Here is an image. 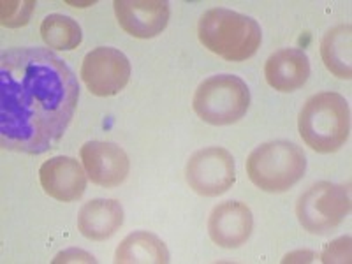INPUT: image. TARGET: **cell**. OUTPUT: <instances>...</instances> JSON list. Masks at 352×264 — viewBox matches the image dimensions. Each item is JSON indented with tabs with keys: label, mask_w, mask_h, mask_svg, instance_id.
<instances>
[{
	"label": "cell",
	"mask_w": 352,
	"mask_h": 264,
	"mask_svg": "<svg viewBox=\"0 0 352 264\" xmlns=\"http://www.w3.org/2000/svg\"><path fill=\"white\" fill-rule=\"evenodd\" d=\"M254 229L252 210L241 201H226L213 208L208 219V234L222 248H238L250 238Z\"/></svg>",
	"instance_id": "11"
},
{
	"label": "cell",
	"mask_w": 352,
	"mask_h": 264,
	"mask_svg": "<svg viewBox=\"0 0 352 264\" xmlns=\"http://www.w3.org/2000/svg\"><path fill=\"white\" fill-rule=\"evenodd\" d=\"M307 157L291 141H268L259 144L247 159V175L264 192H285L303 178Z\"/></svg>",
	"instance_id": "4"
},
{
	"label": "cell",
	"mask_w": 352,
	"mask_h": 264,
	"mask_svg": "<svg viewBox=\"0 0 352 264\" xmlns=\"http://www.w3.org/2000/svg\"><path fill=\"white\" fill-rule=\"evenodd\" d=\"M320 259L326 264L351 263V236H342L326 245V248L320 254Z\"/></svg>",
	"instance_id": "19"
},
{
	"label": "cell",
	"mask_w": 352,
	"mask_h": 264,
	"mask_svg": "<svg viewBox=\"0 0 352 264\" xmlns=\"http://www.w3.org/2000/svg\"><path fill=\"white\" fill-rule=\"evenodd\" d=\"M351 213V188L319 182L300 196L296 204L298 222L310 234H328Z\"/></svg>",
	"instance_id": "6"
},
{
	"label": "cell",
	"mask_w": 352,
	"mask_h": 264,
	"mask_svg": "<svg viewBox=\"0 0 352 264\" xmlns=\"http://www.w3.org/2000/svg\"><path fill=\"white\" fill-rule=\"evenodd\" d=\"M113 6L120 27L138 39H152L169 23L166 0H115Z\"/></svg>",
	"instance_id": "10"
},
{
	"label": "cell",
	"mask_w": 352,
	"mask_h": 264,
	"mask_svg": "<svg viewBox=\"0 0 352 264\" xmlns=\"http://www.w3.org/2000/svg\"><path fill=\"white\" fill-rule=\"evenodd\" d=\"M80 155L88 178L99 187H118L131 169L124 148L109 141H88L81 146Z\"/></svg>",
	"instance_id": "9"
},
{
	"label": "cell",
	"mask_w": 352,
	"mask_h": 264,
	"mask_svg": "<svg viewBox=\"0 0 352 264\" xmlns=\"http://www.w3.org/2000/svg\"><path fill=\"white\" fill-rule=\"evenodd\" d=\"M116 264H166L168 247L159 236L148 231L131 232L120 241L115 252Z\"/></svg>",
	"instance_id": "15"
},
{
	"label": "cell",
	"mask_w": 352,
	"mask_h": 264,
	"mask_svg": "<svg viewBox=\"0 0 352 264\" xmlns=\"http://www.w3.org/2000/svg\"><path fill=\"white\" fill-rule=\"evenodd\" d=\"M41 37L50 48L58 50V52H71L80 46L83 34L76 20L64 14H50L41 23Z\"/></svg>",
	"instance_id": "17"
},
{
	"label": "cell",
	"mask_w": 352,
	"mask_h": 264,
	"mask_svg": "<svg viewBox=\"0 0 352 264\" xmlns=\"http://www.w3.org/2000/svg\"><path fill=\"white\" fill-rule=\"evenodd\" d=\"M204 48L229 62H243L256 55L263 30L254 18L231 9H208L197 25Z\"/></svg>",
	"instance_id": "2"
},
{
	"label": "cell",
	"mask_w": 352,
	"mask_h": 264,
	"mask_svg": "<svg viewBox=\"0 0 352 264\" xmlns=\"http://www.w3.org/2000/svg\"><path fill=\"white\" fill-rule=\"evenodd\" d=\"M124 224V208L116 199H92L78 213V229L87 240L104 241Z\"/></svg>",
	"instance_id": "14"
},
{
	"label": "cell",
	"mask_w": 352,
	"mask_h": 264,
	"mask_svg": "<svg viewBox=\"0 0 352 264\" xmlns=\"http://www.w3.org/2000/svg\"><path fill=\"white\" fill-rule=\"evenodd\" d=\"M39 182L50 197L62 203H72L87 190V171H83L76 159L58 155L41 166Z\"/></svg>",
	"instance_id": "12"
},
{
	"label": "cell",
	"mask_w": 352,
	"mask_h": 264,
	"mask_svg": "<svg viewBox=\"0 0 352 264\" xmlns=\"http://www.w3.org/2000/svg\"><path fill=\"white\" fill-rule=\"evenodd\" d=\"M320 56L333 76L352 78V27L349 23L333 27L320 43Z\"/></svg>",
	"instance_id": "16"
},
{
	"label": "cell",
	"mask_w": 352,
	"mask_h": 264,
	"mask_svg": "<svg viewBox=\"0 0 352 264\" xmlns=\"http://www.w3.org/2000/svg\"><path fill=\"white\" fill-rule=\"evenodd\" d=\"M250 106V90L234 74H215L196 88L192 108L210 125L236 124Z\"/></svg>",
	"instance_id": "5"
},
{
	"label": "cell",
	"mask_w": 352,
	"mask_h": 264,
	"mask_svg": "<svg viewBox=\"0 0 352 264\" xmlns=\"http://www.w3.org/2000/svg\"><path fill=\"white\" fill-rule=\"evenodd\" d=\"M316 259V254L312 250H298V252H291L282 259V263H312Z\"/></svg>",
	"instance_id": "21"
},
{
	"label": "cell",
	"mask_w": 352,
	"mask_h": 264,
	"mask_svg": "<svg viewBox=\"0 0 352 264\" xmlns=\"http://www.w3.org/2000/svg\"><path fill=\"white\" fill-rule=\"evenodd\" d=\"M2 25L9 28L23 27L32 16L34 0H4L2 2Z\"/></svg>",
	"instance_id": "18"
},
{
	"label": "cell",
	"mask_w": 352,
	"mask_h": 264,
	"mask_svg": "<svg viewBox=\"0 0 352 264\" xmlns=\"http://www.w3.org/2000/svg\"><path fill=\"white\" fill-rule=\"evenodd\" d=\"M185 178L194 192L215 197L228 192L236 180L234 157L222 146H208L190 155L185 168Z\"/></svg>",
	"instance_id": "7"
},
{
	"label": "cell",
	"mask_w": 352,
	"mask_h": 264,
	"mask_svg": "<svg viewBox=\"0 0 352 264\" xmlns=\"http://www.w3.org/2000/svg\"><path fill=\"white\" fill-rule=\"evenodd\" d=\"M129 78L131 62L120 50L99 46L85 55L81 64V80L94 96H116L127 87Z\"/></svg>",
	"instance_id": "8"
},
{
	"label": "cell",
	"mask_w": 352,
	"mask_h": 264,
	"mask_svg": "<svg viewBox=\"0 0 352 264\" xmlns=\"http://www.w3.org/2000/svg\"><path fill=\"white\" fill-rule=\"evenodd\" d=\"M264 76L270 87L278 92H294L307 83L310 60L303 50L282 48L266 60Z\"/></svg>",
	"instance_id": "13"
},
{
	"label": "cell",
	"mask_w": 352,
	"mask_h": 264,
	"mask_svg": "<svg viewBox=\"0 0 352 264\" xmlns=\"http://www.w3.org/2000/svg\"><path fill=\"white\" fill-rule=\"evenodd\" d=\"M53 263H96V257L90 256L85 250H80V248H69V250H64L58 256L53 259Z\"/></svg>",
	"instance_id": "20"
},
{
	"label": "cell",
	"mask_w": 352,
	"mask_h": 264,
	"mask_svg": "<svg viewBox=\"0 0 352 264\" xmlns=\"http://www.w3.org/2000/svg\"><path fill=\"white\" fill-rule=\"evenodd\" d=\"M298 129L307 146L319 153L340 150L351 134V108L336 92H320L305 102Z\"/></svg>",
	"instance_id": "3"
},
{
	"label": "cell",
	"mask_w": 352,
	"mask_h": 264,
	"mask_svg": "<svg viewBox=\"0 0 352 264\" xmlns=\"http://www.w3.org/2000/svg\"><path fill=\"white\" fill-rule=\"evenodd\" d=\"M80 87L60 56L46 48H12L0 56V143L11 152H48L76 111Z\"/></svg>",
	"instance_id": "1"
}]
</instances>
